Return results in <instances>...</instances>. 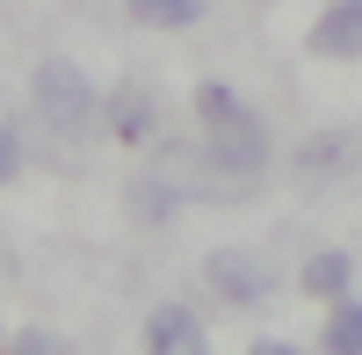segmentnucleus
<instances>
[{"instance_id": "1", "label": "nucleus", "mask_w": 362, "mask_h": 355, "mask_svg": "<svg viewBox=\"0 0 362 355\" xmlns=\"http://www.w3.org/2000/svg\"><path fill=\"white\" fill-rule=\"evenodd\" d=\"M189 102H196V124H203L210 160H218L225 174H239V182H261V174L276 167V131H268V116L239 95V87L203 80Z\"/></svg>"}, {"instance_id": "2", "label": "nucleus", "mask_w": 362, "mask_h": 355, "mask_svg": "<svg viewBox=\"0 0 362 355\" xmlns=\"http://www.w3.org/2000/svg\"><path fill=\"white\" fill-rule=\"evenodd\" d=\"M29 109H37V124L51 138H73V145H95L102 138V87L87 80L73 58H37V73H29Z\"/></svg>"}, {"instance_id": "3", "label": "nucleus", "mask_w": 362, "mask_h": 355, "mask_svg": "<svg viewBox=\"0 0 362 355\" xmlns=\"http://www.w3.org/2000/svg\"><path fill=\"white\" fill-rule=\"evenodd\" d=\"M145 182H160L174 211H196V203H247L254 196V182L225 174L203 138H160L153 160H145Z\"/></svg>"}, {"instance_id": "4", "label": "nucleus", "mask_w": 362, "mask_h": 355, "mask_svg": "<svg viewBox=\"0 0 362 355\" xmlns=\"http://www.w3.org/2000/svg\"><path fill=\"white\" fill-rule=\"evenodd\" d=\"M355 174H362V131L355 124H319V131H305L290 145V182L312 189V196L355 182Z\"/></svg>"}, {"instance_id": "5", "label": "nucleus", "mask_w": 362, "mask_h": 355, "mask_svg": "<svg viewBox=\"0 0 362 355\" xmlns=\"http://www.w3.org/2000/svg\"><path fill=\"white\" fill-rule=\"evenodd\" d=\"M203 283H210V298L232 305V312H261L276 298V269H268L261 247H210L203 254Z\"/></svg>"}, {"instance_id": "6", "label": "nucleus", "mask_w": 362, "mask_h": 355, "mask_svg": "<svg viewBox=\"0 0 362 355\" xmlns=\"http://www.w3.org/2000/svg\"><path fill=\"white\" fill-rule=\"evenodd\" d=\"M102 138H116V145H160V87L124 73L102 95Z\"/></svg>"}, {"instance_id": "7", "label": "nucleus", "mask_w": 362, "mask_h": 355, "mask_svg": "<svg viewBox=\"0 0 362 355\" xmlns=\"http://www.w3.org/2000/svg\"><path fill=\"white\" fill-rule=\"evenodd\" d=\"M145 355H210V327H203V312L196 305H153V319H145Z\"/></svg>"}, {"instance_id": "8", "label": "nucleus", "mask_w": 362, "mask_h": 355, "mask_svg": "<svg viewBox=\"0 0 362 355\" xmlns=\"http://www.w3.org/2000/svg\"><path fill=\"white\" fill-rule=\"evenodd\" d=\"M305 51L334 58V66H355V58H362V0H326V15L312 22Z\"/></svg>"}, {"instance_id": "9", "label": "nucleus", "mask_w": 362, "mask_h": 355, "mask_svg": "<svg viewBox=\"0 0 362 355\" xmlns=\"http://www.w3.org/2000/svg\"><path fill=\"white\" fill-rule=\"evenodd\" d=\"M297 290H305V298H319V305L355 298V254H348V247H319L305 269H297Z\"/></svg>"}, {"instance_id": "10", "label": "nucleus", "mask_w": 362, "mask_h": 355, "mask_svg": "<svg viewBox=\"0 0 362 355\" xmlns=\"http://www.w3.org/2000/svg\"><path fill=\"white\" fill-rule=\"evenodd\" d=\"M124 15L138 29H196L203 22V0H124Z\"/></svg>"}, {"instance_id": "11", "label": "nucleus", "mask_w": 362, "mask_h": 355, "mask_svg": "<svg viewBox=\"0 0 362 355\" xmlns=\"http://www.w3.org/2000/svg\"><path fill=\"white\" fill-rule=\"evenodd\" d=\"M326 355H362V298H341L326 312V334H319Z\"/></svg>"}, {"instance_id": "12", "label": "nucleus", "mask_w": 362, "mask_h": 355, "mask_svg": "<svg viewBox=\"0 0 362 355\" xmlns=\"http://www.w3.org/2000/svg\"><path fill=\"white\" fill-rule=\"evenodd\" d=\"M8 355H80L66 334H51V327H22L15 341H8Z\"/></svg>"}, {"instance_id": "13", "label": "nucleus", "mask_w": 362, "mask_h": 355, "mask_svg": "<svg viewBox=\"0 0 362 355\" xmlns=\"http://www.w3.org/2000/svg\"><path fill=\"white\" fill-rule=\"evenodd\" d=\"M15 174H22V138H15V131H0V189H8Z\"/></svg>"}, {"instance_id": "14", "label": "nucleus", "mask_w": 362, "mask_h": 355, "mask_svg": "<svg viewBox=\"0 0 362 355\" xmlns=\"http://www.w3.org/2000/svg\"><path fill=\"white\" fill-rule=\"evenodd\" d=\"M247 355H305V348H297V341H254Z\"/></svg>"}]
</instances>
